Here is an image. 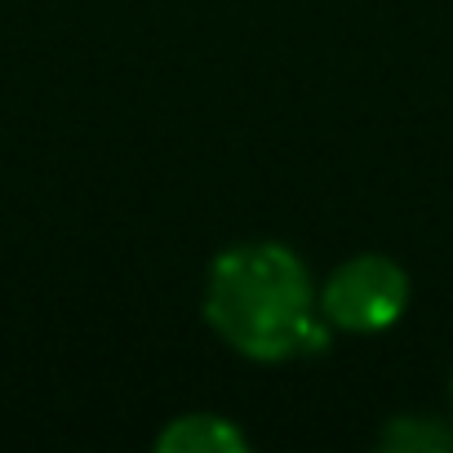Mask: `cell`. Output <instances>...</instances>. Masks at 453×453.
<instances>
[{
	"label": "cell",
	"instance_id": "4",
	"mask_svg": "<svg viewBox=\"0 0 453 453\" xmlns=\"http://www.w3.org/2000/svg\"><path fill=\"white\" fill-rule=\"evenodd\" d=\"M382 444L387 449H400V453H440V449H449L453 444V431H444V426H435L431 418H422V422H413V418H395L387 431H382Z\"/></svg>",
	"mask_w": 453,
	"mask_h": 453
},
{
	"label": "cell",
	"instance_id": "2",
	"mask_svg": "<svg viewBox=\"0 0 453 453\" xmlns=\"http://www.w3.org/2000/svg\"><path fill=\"white\" fill-rule=\"evenodd\" d=\"M404 303H409L404 272L391 258L365 254V258L342 263L325 280L320 316H325V325H338V329H351V334H378V329L400 320Z\"/></svg>",
	"mask_w": 453,
	"mask_h": 453
},
{
	"label": "cell",
	"instance_id": "3",
	"mask_svg": "<svg viewBox=\"0 0 453 453\" xmlns=\"http://www.w3.org/2000/svg\"><path fill=\"white\" fill-rule=\"evenodd\" d=\"M156 449H173V453H232L245 449V435L213 413H187L178 422H169L156 440Z\"/></svg>",
	"mask_w": 453,
	"mask_h": 453
},
{
	"label": "cell",
	"instance_id": "1",
	"mask_svg": "<svg viewBox=\"0 0 453 453\" xmlns=\"http://www.w3.org/2000/svg\"><path fill=\"white\" fill-rule=\"evenodd\" d=\"M204 320L250 360H289L325 347V316L311 307V280L285 245L226 250L209 272Z\"/></svg>",
	"mask_w": 453,
	"mask_h": 453
}]
</instances>
